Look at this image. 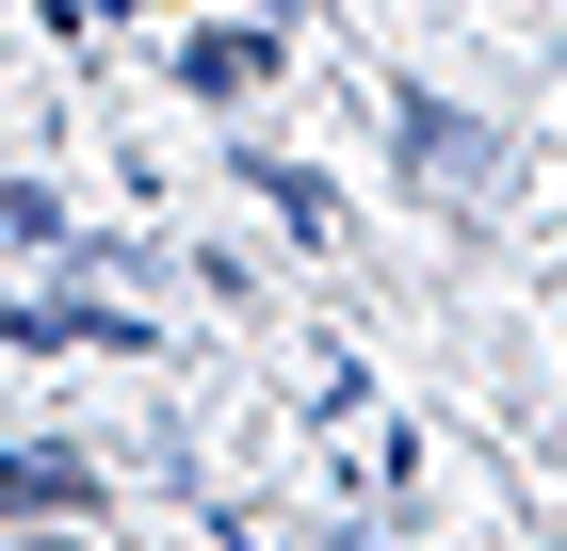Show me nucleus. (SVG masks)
Segmentation results:
<instances>
[{
    "label": "nucleus",
    "mask_w": 567,
    "mask_h": 551,
    "mask_svg": "<svg viewBox=\"0 0 567 551\" xmlns=\"http://www.w3.org/2000/svg\"><path fill=\"white\" fill-rule=\"evenodd\" d=\"M49 551H65V535H49Z\"/></svg>",
    "instance_id": "obj_1"
}]
</instances>
